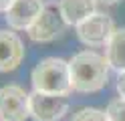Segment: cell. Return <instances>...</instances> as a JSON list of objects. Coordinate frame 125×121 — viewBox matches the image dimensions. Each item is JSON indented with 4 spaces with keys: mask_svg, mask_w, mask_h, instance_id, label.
Masks as SVG:
<instances>
[{
    "mask_svg": "<svg viewBox=\"0 0 125 121\" xmlns=\"http://www.w3.org/2000/svg\"><path fill=\"white\" fill-rule=\"evenodd\" d=\"M73 91L95 93L101 91L109 81V63L95 51H81L69 59Z\"/></svg>",
    "mask_w": 125,
    "mask_h": 121,
    "instance_id": "cell-1",
    "label": "cell"
},
{
    "mask_svg": "<svg viewBox=\"0 0 125 121\" xmlns=\"http://www.w3.org/2000/svg\"><path fill=\"white\" fill-rule=\"evenodd\" d=\"M30 81H32L34 91L46 95L67 97L73 91L69 61L59 59V56H46V59L38 61L30 73Z\"/></svg>",
    "mask_w": 125,
    "mask_h": 121,
    "instance_id": "cell-2",
    "label": "cell"
},
{
    "mask_svg": "<svg viewBox=\"0 0 125 121\" xmlns=\"http://www.w3.org/2000/svg\"><path fill=\"white\" fill-rule=\"evenodd\" d=\"M30 117V93L18 85L0 87V121H26Z\"/></svg>",
    "mask_w": 125,
    "mask_h": 121,
    "instance_id": "cell-3",
    "label": "cell"
},
{
    "mask_svg": "<svg viewBox=\"0 0 125 121\" xmlns=\"http://www.w3.org/2000/svg\"><path fill=\"white\" fill-rule=\"evenodd\" d=\"M113 32H115V24L111 20V16L101 14V12H95L77 26V36L87 46H107Z\"/></svg>",
    "mask_w": 125,
    "mask_h": 121,
    "instance_id": "cell-4",
    "label": "cell"
},
{
    "mask_svg": "<svg viewBox=\"0 0 125 121\" xmlns=\"http://www.w3.org/2000/svg\"><path fill=\"white\" fill-rule=\"evenodd\" d=\"M69 109L67 97L46 95L32 91L30 93V117L34 121H59Z\"/></svg>",
    "mask_w": 125,
    "mask_h": 121,
    "instance_id": "cell-5",
    "label": "cell"
},
{
    "mask_svg": "<svg viewBox=\"0 0 125 121\" xmlns=\"http://www.w3.org/2000/svg\"><path fill=\"white\" fill-rule=\"evenodd\" d=\"M65 26H67V22L62 20L61 14H57L52 8H44L26 32H28L30 40H34V43H51V40L62 34Z\"/></svg>",
    "mask_w": 125,
    "mask_h": 121,
    "instance_id": "cell-6",
    "label": "cell"
},
{
    "mask_svg": "<svg viewBox=\"0 0 125 121\" xmlns=\"http://www.w3.org/2000/svg\"><path fill=\"white\" fill-rule=\"evenodd\" d=\"M42 10H44L42 0H14L12 6L4 12L6 14L4 18L8 26L14 30H28Z\"/></svg>",
    "mask_w": 125,
    "mask_h": 121,
    "instance_id": "cell-7",
    "label": "cell"
},
{
    "mask_svg": "<svg viewBox=\"0 0 125 121\" xmlns=\"http://www.w3.org/2000/svg\"><path fill=\"white\" fill-rule=\"evenodd\" d=\"M24 59V44L12 30L0 28V73L14 71Z\"/></svg>",
    "mask_w": 125,
    "mask_h": 121,
    "instance_id": "cell-8",
    "label": "cell"
},
{
    "mask_svg": "<svg viewBox=\"0 0 125 121\" xmlns=\"http://www.w3.org/2000/svg\"><path fill=\"white\" fill-rule=\"evenodd\" d=\"M95 12V0H61L59 2V14L71 26H79L83 20H87Z\"/></svg>",
    "mask_w": 125,
    "mask_h": 121,
    "instance_id": "cell-9",
    "label": "cell"
},
{
    "mask_svg": "<svg viewBox=\"0 0 125 121\" xmlns=\"http://www.w3.org/2000/svg\"><path fill=\"white\" fill-rule=\"evenodd\" d=\"M105 59L117 73H125V28H115L105 46Z\"/></svg>",
    "mask_w": 125,
    "mask_h": 121,
    "instance_id": "cell-10",
    "label": "cell"
},
{
    "mask_svg": "<svg viewBox=\"0 0 125 121\" xmlns=\"http://www.w3.org/2000/svg\"><path fill=\"white\" fill-rule=\"evenodd\" d=\"M71 121H109L107 111H101L95 107H83L73 115Z\"/></svg>",
    "mask_w": 125,
    "mask_h": 121,
    "instance_id": "cell-11",
    "label": "cell"
},
{
    "mask_svg": "<svg viewBox=\"0 0 125 121\" xmlns=\"http://www.w3.org/2000/svg\"><path fill=\"white\" fill-rule=\"evenodd\" d=\"M107 117L109 121H125V99L123 97H117L111 103L107 105Z\"/></svg>",
    "mask_w": 125,
    "mask_h": 121,
    "instance_id": "cell-12",
    "label": "cell"
},
{
    "mask_svg": "<svg viewBox=\"0 0 125 121\" xmlns=\"http://www.w3.org/2000/svg\"><path fill=\"white\" fill-rule=\"evenodd\" d=\"M117 91L125 99V73H119V77H117Z\"/></svg>",
    "mask_w": 125,
    "mask_h": 121,
    "instance_id": "cell-13",
    "label": "cell"
},
{
    "mask_svg": "<svg viewBox=\"0 0 125 121\" xmlns=\"http://www.w3.org/2000/svg\"><path fill=\"white\" fill-rule=\"evenodd\" d=\"M12 2H14V0H0V12H6L12 6Z\"/></svg>",
    "mask_w": 125,
    "mask_h": 121,
    "instance_id": "cell-14",
    "label": "cell"
},
{
    "mask_svg": "<svg viewBox=\"0 0 125 121\" xmlns=\"http://www.w3.org/2000/svg\"><path fill=\"white\" fill-rule=\"evenodd\" d=\"M99 2H103V4H115V2H119V0H99Z\"/></svg>",
    "mask_w": 125,
    "mask_h": 121,
    "instance_id": "cell-15",
    "label": "cell"
}]
</instances>
